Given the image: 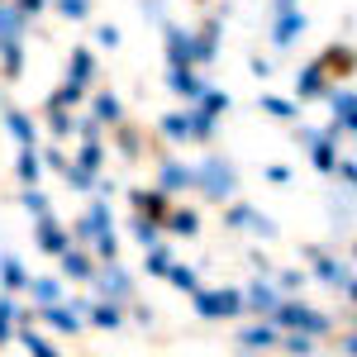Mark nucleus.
I'll return each mask as SVG.
<instances>
[{"label": "nucleus", "instance_id": "nucleus-1", "mask_svg": "<svg viewBox=\"0 0 357 357\" xmlns=\"http://www.w3.org/2000/svg\"><path fill=\"white\" fill-rule=\"evenodd\" d=\"M200 200H210V205H224V200H234L238 195V167L229 162L224 153H205L200 162H195V186H191Z\"/></svg>", "mask_w": 357, "mask_h": 357}, {"label": "nucleus", "instance_id": "nucleus-2", "mask_svg": "<svg viewBox=\"0 0 357 357\" xmlns=\"http://www.w3.org/2000/svg\"><path fill=\"white\" fill-rule=\"evenodd\" d=\"M301 257L310 262V276H319V281H324L329 291H338L348 305L357 301V276H353V262H348V257H338V252H329V248H319V243H305Z\"/></svg>", "mask_w": 357, "mask_h": 357}, {"label": "nucleus", "instance_id": "nucleus-3", "mask_svg": "<svg viewBox=\"0 0 357 357\" xmlns=\"http://www.w3.org/2000/svg\"><path fill=\"white\" fill-rule=\"evenodd\" d=\"M272 319L276 329H296V333H310V338H329L333 333V319L324 314V310H314V305H305L301 296H281V301L272 305Z\"/></svg>", "mask_w": 357, "mask_h": 357}, {"label": "nucleus", "instance_id": "nucleus-4", "mask_svg": "<svg viewBox=\"0 0 357 357\" xmlns=\"http://www.w3.org/2000/svg\"><path fill=\"white\" fill-rule=\"evenodd\" d=\"M324 100H329V110H333V119L324 124V134L338 138V143H353V134H357V91L348 82H343V86L333 82Z\"/></svg>", "mask_w": 357, "mask_h": 357}, {"label": "nucleus", "instance_id": "nucleus-5", "mask_svg": "<svg viewBox=\"0 0 357 357\" xmlns=\"http://www.w3.org/2000/svg\"><path fill=\"white\" fill-rule=\"evenodd\" d=\"M91 296H96V301L124 305L129 296H134V272H129L119 257H110V262H96V276H91Z\"/></svg>", "mask_w": 357, "mask_h": 357}, {"label": "nucleus", "instance_id": "nucleus-6", "mask_svg": "<svg viewBox=\"0 0 357 357\" xmlns=\"http://www.w3.org/2000/svg\"><path fill=\"white\" fill-rule=\"evenodd\" d=\"M191 305L200 319H238L243 314V291H234V286H195L191 291Z\"/></svg>", "mask_w": 357, "mask_h": 357}, {"label": "nucleus", "instance_id": "nucleus-7", "mask_svg": "<svg viewBox=\"0 0 357 357\" xmlns=\"http://www.w3.org/2000/svg\"><path fill=\"white\" fill-rule=\"evenodd\" d=\"M305 33H310V15H305L301 5H291V10H272V33H267V38H272L276 53H291Z\"/></svg>", "mask_w": 357, "mask_h": 357}, {"label": "nucleus", "instance_id": "nucleus-8", "mask_svg": "<svg viewBox=\"0 0 357 357\" xmlns=\"http://www.w3.org/2000/svg\"><path fill=\"white\" fill-rule=\"evenodd\" d=\"M296 138H301L305 153H310V167L329 176L333 162H338V138H329L324 129H310V124H296Z\"/></svg>", "mask_w": 357, "mask_h": 357}, {"label": "nucleus", "instance_id": "nucleus-9", "mask_svg": "<svg viewBox=\"0 0 357 357\" xmlns=\"http://www.w3.org/2000/svg\"><path fill=\"white\" fill-rule=\"evenodd\" d=\"M220 38H224V15L215 10L200 29H191V57H195V67H215V57H220Z\"/></svg>", "mask_w": 357, "mask_h": 357}, {"label": "nucleus", "instance_id": "nucleus-10", "mask_svg": "<svg viewBox=\"0 0 357 357\" xmlns=\"http://www.w3.org/2000/svg\"><path fill=\"white\" fill-rule=\"evenodd\" d=\"M100 229H114V210H110V195H100V200H91V210H86L82 220L67 224V234H72V243H91Z\"/></svg>", "mask_w": 357, "mask_h": 357}, {"label": "nucleus", "instance_id": "nucleus-11", "mask_svg": "<svg viewBox=\"0 0 357 357\" xmlns=\"http://www.w3.org/2000/svg\"><path fill=\"white\" fill-rule=\"evenodd\" d=\"M57 276H62V281H77V286H91V276H96L91 248L86 243H67L62 252H57Z\"/></svg>", "mask_w": 357, "mask_h": 357}, {"label": "nucleus", "instance_id": "nucleus-12", "mask_svg": "<svg viewBox=\"0 0 357 357\" xmlns=\"http://www.w3.org/2000/svg\"><path fill=\"white\" fill-rule=\"evenodd\" d=\"M153 186H162L167 195H181L195 186V162H181V158H172V153H158V181Z\"/></svg>", "mask_w": 357, "mask_h": 357}, {"label": "nucleus", "instance_id": "nucleus-13", "mask_svg": "<svg viewBox=\"0 0 357 357\" xmlns=\"http://www.w3.org/2000/svg\"><path fill=\"white\" fill-rule=\"evenodd\" d=\"M67 243H72V234H67L62 220H53V210H48V215H33V248H38L43 257H57Z\"/></svg>", "mask_w": 357, "mask_h": 357}, {"label": "nucleus", "instance_id": "nucleus-14", "mask_svg": "<svg viewBox=\"0 0 357 357\" xmlns=\"http://www.w3.org/2000/svg\"><path fill=\"white\" fill-rule=\"evenodd\" d=\"M276 338H281V329L272 319H252V324H243L234 333V348L238 353H276Z\"/></svg>", "mask_w": 357, "mask_h": 357}, {"label": "nucleus", "instance_id": "nucleus-15", "mask_svg": "<svg viewBox=\"0 0 357 357\" xmlns=\"http://www.w3.org/2000/svg\"><path fill=\"white\" fill-rule=\"evenodd\" d=\"M329 86H333V77L319 67V57H314V62H305L301 72H296V100H301V105L305 100H324Z\"/></svg>", "mask_w": 357, "mask_h": 357}, {"label": "nucleus", "instance_id": "nucleus-16", "mask_svg": "<svg viewBox=\"0 0 357 357\" xmlns=\"http://www.w3.org/2000/svg\"><path fill=\"white\" fill-rule=\"evenodd\" d=\"M33 310H38V319H43V324H48L53 333H67V338H77V333L86 329V319H82V314H77V310H72L67 301H53V305H33Z\"/></svg>", "mask_w": 357, "mask_h": 357}, {"label": "nucleus", "instance_id": "nucleus-17", "mask_svg": "<svg viewBox=\"0 0 357 357\" xmlns=\"http://www.w3.org/2000/svg\"><path fill=\"white\" fill-rule=\"evenodd\" d=\"M0 124H5V134L15 138V148H38V119L29 110L5 105V110H0Z\"/></svg>", "mask_w": 357, "mask_h": 357}, {"label": "nucleus", "instance_id": "nucleus-18", "mask_svg": "<svg viewBox=\"0 0 357 357\" xmlns=\"http://www.w3.org/2000/svg\"><path fill=\"white\" fill-rule=\"evenodd\" d=\"M276 301H281L276 281H272V276H257V281H252V286L243 291V314H252V319H267Z\"/></svg>", "mask_w": 357, "mask_h": 357}, {"label": "nucleus", "instance_id": "nucleus-19", "mask_svg": "<svg viewBox=\"0 0 357 357\" xmlns=\"http://www.w3.org/2000/svg\"><path fill=\"white\" fill-rule=\"evenodd\" d=\"M162 53H167V67H195V57H191V29H181V24H172V20H167V24H162Z\"/></svg>", "mask_w": 357, "mask_h": 357}, {"label": "nucleus", "instance_id": "nucleus-20", "mask_svg": "<svg viewBox=\"0 0 357 357\" xmlns=\"http://www.w3.org/2000/svg\"><path fill=\"white\" fill-rule=\"evenodd\" d=\"M319 67L329 72L333 82H353V72H357V53H353V43L343 38V43H329L324 53H319Z\"/></svg>", "mask_w": 357, "mask_h": 357}, {"label": "nucleus", "instance_id": "nucleus-21", "mask_svg": "<svg viewBox=\"0 0 357 357\" xmlns=\"http://www.w3.org/2000/svg\"><path fill=\"white\" fill-rule=\"evenodd\" d=\"M110 143H114V153H119L124 162H138L143 148H148V134H143L138 124H129V119H119V124L110 129Z\"/></svg>", "mask_w": 357, "mask_h": 357}, {"label": "nucleus", "instance_id": "nucleus-22", "mask_svg": "<svg viewBox=\"0 0 357 357\" xmlns=\"http://www.w3.org/2000/svg\"><path fill=\"white\" fill-rule=\"evenodd\" d=\"M86 329H100V333L124 329V305H114V301H96V296H91V305H86Z\"/></svg>", "mask_w": 357, "mask_h": 357}, {"label": "nucleus", "instance_id": "nucleus-23", "mask_svg": "<svg viewBox=\"0 0 357 357\" xmlns=\"http://www.w3.org/2000/svg\"><path fill=\"white\" fill-rule=\"evenodd\" d=\"M162 234H172V238H195L200 234V210L195 205H172L162 215Z\"/></svg>", "mask_w": 357, "mask_h": 357}, {"label": "nucleus", "instance_id": "nucleus-24", "mask_svg": "<svg viewBox=\"0 0 357 357\" xmlns=\"http://www.w3.org/2000/svg\"><path fill=\"white\" fill-rule=\"evenodd\" d=\"M167 86H172V96H181L186 105H191L195 96L205 91V77H200V67H167Z\"/></svg>", "mask_w": 357, "mask_h": 357}, {"label": "nucleus", "instance_id": "nucleus-25", "mask_svg": "<svg viewBox=\"0 0 357 357\" xmlns=\"http://www.w3.org/2000/svg\"><path fill=\"white\" fill-rule=\"evenodd\" d=\"M129 205H134L138 215H153V220H162L167 210H172V195L162 186H134L129 191Z\"/></svg>", "mask_w": 357, "mask_h": 357}, {"label": "nucleus", "instance_id": "nucleus-26", "mask_svg": "<svg viewBox=\"0 0 357 357\" xmlns=\"http://www.w3.org/2000/svg\"><path fill=\"white\" fill-rule=\"evenodd\" d=\"M33 20H29L24 10H15L10 0H0V43H24Z\"/></svg>", "mask_w": 357, "mask_h": 357}, {"label": "nucleus", "instance_id": "nucleus-27", "mask_svg": "<svg viewBox=\"0 0 357 357\" xmlns=\"http://www.w3.org/2000/svg\"><path fill=\"white\" fill-rule=\"evenodd\" d=\"M158 138L172 143V148H186V143H191V119H186V110L162 114V119H158Z\"/></svg>", "mask_w": 357, "mask_h": 357}, {"label": "nucleus", "instance_id": "nucleus-28", "mask_svg": "<svg viewBox=\"0 0 357 357\" xmlns=\"http://www.w3.org/2000/svg\"><path fill=\"white\" fill-rule=\"evenodd\" d=\"M86 100H91V114H96L105 129H114V124L124 119V100H119L114 91H96V96H86Z\"/></svg>", "mask_w": 357, "mask_h": 357}, {"label": "nucleus", "instance_id": "nucleus-29", "mask_svg": "<svg viewBox=\"0 0 357 357\" xmlns=\"http://www.w3.org/2000/svg\"><path fill=\"white\" fill-rule=\"evenodd\" d=\"M15 343H20L29 357H57V343H48V338L38 333V324H15Z\"/></svg>", "mask_w": 357, "mask_h": 357}, {"label": "nucleus", "instance_id": "nucleus-30", "mask_svg": "<svg viewBox=\"0 0 357 357\" xmlns=\"http://www.w3.org/2000/svg\"><path fill=\"white\" fill-rule=\"evenodd\" d=\"M220 210H224V229H229V234H248V224H252V215H257V205H248V200H238V195L224 200Z\"/></svg>", "mask_w": 357, "mask_h": 357}, {"label": "nucleus", "instance_id": "nucleus-31", "mask_svg": "<svg viewBox=\"0 0 357 357\" xmlns=\"http://www.w3.org/2000/svg\"><path fill=\"white\" fill-rule=\"evenodd\" d=\"M67 82H82V86H91L96 82V53L91 48H72V57H67Z\"/></svg>", "mask_w": 357, "mask_h": 357}, {"label": "nucleus", "instance_id": "nucleus-32", "mask_svg": "<svg viewBox=\"0 0 357 357\" xmlns=\"http://www.w3.org/2000/svg\"><path fill=\"white\" fill-rule=\"evenodd\" d=\"M24 281H29V267L15 257V252H0V291H24Z\"/></svg>", "mask_w": 357, "mask_h": 357}, {"label": "nucleus", "instance_id": "nucleus-33", "mask_svg": "<svg viewBox=\"0 0 357 357\" xmlns=\"http://www.w3.org/2000/svg\"><path fill=\"white\" fill-rule=\"evenodd\" d=\"M129 238H134L138 248L162 243V220H153V215H138V210H134V220H129Z\"/></svg>", "mask_w": 357, "mask_h": 357}, {"label": "nucleus", "instance_id": "nucleus-34", "mask_svg": "<svg viewBox=\"0 0 357 357\" xmlns=\"http://www.w3.org/2000/svg\"><path fill=\"white\" fill-rule=\"evenodd\" d=\"M191 105H195V110H205L210 119H224V114L234 110V96H229V91H215V86H205V91L195 96Z\"/></svg>", "mask_w": 357, "mask_h": 357}, {"label": "nucleus", "instance_id": "nucleus-35", "mask_svg": "<svg viewBox=\"0 0 357 357\" xmlns=\"http://www.w3.org/2000/svg\"><path fill=\"white\" fill-rule=\"evenodd\" d=\"M24 291L33 296V305H53V301H62V276H33L29 272Z\"/></svg>", "mask_w": 357, "mask_h": 357}, {"label": "nucleus", "instance_id": "nucleus-36", "mask_svg": "<svg viewBox=\"0 0 357 357\" xmlns=\"http://www.w3.org/2000/svg\"><path fill=\"white\" fill-rule=\"evenodd\" d=\"M24 77V43H0V82Z\"/></svg>", "mask_w": 357, "mask_h": 357}, {"label": "nucleus", "instance_id": "nucleus-37", "mask_svg": "<svg viewBox=\"0 0 357 357\" xmlns=\"http://www.w3.org/2000/svg\"><path fill=\"white\" fill-rule=\"evenodd\" d=\"M257 110L272 114V119H281V124H296V119H301V100H286V96H262V100H257Z\"/></svg>", "mask_w": 357, "mask_h": 357}, {"label": "nucleus", "instance_id": "nucleus-38", "mask_svg": "<svg viewBox=\"0 0 357 357\" xmlns=\"http://www.w3.org/2000/svg\"><path fill=\"white\" fill-rule=\"evenodd\" d=\"M15 181H20V186H38V181H43V162H38L33 148H20V158H15Z\"/></svg>", "mask_w": 357, "mask_h": 357}, {"label": "nucleus", "instance_id": "nucleus-39", "mask_svg": "<svg viewBox=\"0 0 357 357\" xmlns=\"http://www.w3.org/2000/svg\"><path fill=\"white\" fill-rule=\"evenodd\" d=\"M43 129L53 134V143L72 138V110H62V105H43Z\"/></svg>", "mask_w": 357, "mask_h": 357}, {"label": "nucleus", "instance_id": "nucleus-40", "mask_svg": "<svg viewBox=\"0 0 357 357\" xmlns=\"http://www.w3.org/2000/svg\"><path fill=\"white\" fill-rule=\"evenodd\" d=\"M72 162H82L86 172H105V138H82V148H77Z\"/></svg>", "mask_w": 357, "mask_h": 357}, {"label": "nucleus", "instance_id": "nucleus-41", "mask_svg": "<svg viewBox=\"0 0 357 357\" xmlns=\"http://www.w3.org/2000/svg\"><path fill=\"white\" fill-rule=\"evenodd\" d=\"M43 105H62V110H82V105H86V86H82V82H62V86L53 91V96L43 100Z\"/></svg>", "mask_w": 357, "mask_h": 357}, {"label": "nucleus", "instance_id": "nucleus-42", "mask_svg": "<svg viewBox=\"0 0 357 357\" xmlns=\"http://www.w3.org/2000/svg\"><path fill=\"white\" fill-rule=\"evenodd\" d=\"M276 348H281V353H291V357H310L314 348H319V338H310V333H296V329H281Z\"/></svg>", "mask_w": 357, "mask_h": 357}, {"label": "nucleus", "instance_id": "nucleus-43", "mask_svg": "<svg viewBox=\"0 0 357 357\" xmlns=\"http://www.w3.org/2000/svg\"><path fill=\"white\" fill-rule=\"evenodd\" d=\"M167 267H172V248H167V243L143 248V272H148V276H158V281H162Z\"/></svg>", "mask_w": 357, "mask_h": 357}, {"label": "nucleus", "instance_id": "nucleus-44", "mask_svg": "<svg viewBox=\"0 0 357 357\" xmlns=\"http://www.w3.org/2000/svg\"><path fill=\"white\" fill-rule=\"evenodd\" d=\"M15 291H0V348L15 343Z\"/></svg>", "mask_w": 357, "mask_h": 357}, {"label": "nucleus", "instance_id": "nucleus-45", "mask_svg": "<svg viewBox=\"0 0 357 357\" xmlns=\"http://www.w3.org/2000/svg\"><path fill=\"white\" fill-rule=\"evenodd\" d=\"M272 281H276L281 296H301L305 281H310V272H305V267H281V272H272Z\"/></svg>", "mask_w": 357, "mask_h": 357}, {"label": "nucleus", "instance_id": "nucleus-46", "mask_svg": "<svg viewBox=\"0 0 357 357\" xmlns=\"http://www.w3.org/2000/svg\"><path fill=\"white\" fill-rule=\"evenodd\" d=\"M57 176H62L72 191H96V176H100V172H86L82 162H72V158H67V167H62Z\"/></svg>", "mask_w": 357, "mask_h": 357}, {"label": "nucleus", "instance_id": "nucleus-47", "mask_svg": "<svg viewBox=\"0 0 357 357\" xmlns=\"http://www.w3.org/2000/svg\"><path fill=\"white\" fill-rule=\"evenodd\" d=\"M186 119H191V143H215V124L220 119H210V114L195 110V105H186Z\"/></svg>", "mask_w": 357, "mask_h": 357}, {"label": "nucleus", "instance_id": "nucleus-48", "mask_svg": "<svg viewBox=\"0 0 357 357\" xmlns=\"http://www.w3.org/2000/svg\"><path fill=\"white\" fill-rule=\"evenodd\" d=\"M162 281H172L176 291H186V296H191L195 286H200V272H195V267H186V262H172V267H167V276H162Z\"/></svg>", "mask_w": 357, "mask_h": 357}, {"label": "nucleus", "instance_id": "nucleus-49", "mask_svg": "<svg viewBox=\"0 0 357 357\" xmlns=\"http://www.w3.org/2000/svg\"><path fill=\"white\" fill-rule=\"evenodd\" d=\"M48 5H53L62 20H72V24H86V20H91V10H96L91 0H48Z\"/></svg>", "mask_w": 357, "mask_h": 357}, {"label": "nucleus", "instance_id": "nucleus-50", "mask_svg": "<svg viewBox=\"0 0 357 357\" xmlns=\"http://www.w3.org/2000/svg\"><path fill=\"white\" fill-rule=\"evenodd\" d=\"M20 205H24L29 215H48V210H53V200L38 191V186H20Z\"/></svg>", "mask_w": 357, "mask_h": 357}, {"label": "nucleus", "instance_id": "nucleus-51", "mask_svg": "<svg viewBox=\"0 0 357 357\" xmlns=\"http://www.w3.org/2000/svg\"><path fill=\"white\" fill-rule=\"evenodd\" d=\"M72 134L77 138H105V124L96 114H72Z\"/></svg>", "mask_w": 357, "mask_h": 357}, {"label": "nucleus", "instance_id": "nucleus-52", "mask_svg": "<svg viewBox=\"0 0 357 357\" xmlns=\"http://www.w3.org/2000/svg\"><path fill=\"white\" fill-rule=\"evenodd\" d=\"M329 176H333V181H343V191H353V186H357V162L338 153V162H333V172H329Z\"/></svg>", "mask_w": 357, "mask_h": 357}, {"label": "nucleus", "instance_id": "nucleus-53", "mask_svg": "<svg viewBox=\"0 0 357 357\" xmlns=\"http://www.w3.org/2000/svg\"><path fill=\"white\" fill-rule=\"evenodd\" d=\"M138 10H143V20H148V24H158V29L172 20V15H167V0H138Z\"/></svg>", "mask_w": 357, "mask_h": 357}, {"label": "nucleus", "instance_id": "nucleus-54", "mask_svg": "<svg viewBox=\"0 0 357 357\" xmlns=\"http://www.w3.org/2000/svg\"><path fill=\"white\" fill-rule=\"evenodd\" d=\"M248 234H257L262 243H272V238H276V220H272V215H262V210H257V215H252V224H248Z\"/></svg>", "mask_w": 357, "mask_h": 357}, {"label": "nucleus", "instance_id": "nucleus-55", "mask_svg": "<svg viewBox=\"0 0 357 357\" xmlns=\"http://www.w3.org/2000/svg\"><path fill=\"white\" fill-rule=\"evenodd\" d=\"M38 162H43V172H62V167H67V153H62V148H38Z\"/></svg>", "mask_w": 357, "mask_h": 357}, {"label": "nucleus", "instance_id": "nucleus-56", "mask_svg": "<svg viewBox=\"0 0 357 357\" xmlns=\"http://www.w3.org/2000/svg\"><path fill=\"white\" fill-rule=\"evenodd\" d=\"M248 267H252L257 276H272V272H276V267H272V257H267L262 248H252V252H248Z\"/></svg>", "mask_w": 357, "mask_h": 357}, {"label": "nucleus", "instance_id": "nucleus-57", "mask_svg": "<svg viewBox=\"0 0 357 357\" xmlns=\"http://www.w3.org/2000/svg\"><path fill=\"white\" fill-rule=\"evenodd\" d=\"M119 38H124V33H119L114 24H100V29H96V43H100V48H110V53L119 48Z\"/></svg>", "mask_w": 357, "mask_h": 357}, {"label": "nucleus", "instance_id": "nucleus-58", "mask_svg": "<svg viewBox=\"0 0 357 357\" xmlns=\"http://www.w3.org/2000/svg\"><path fill=\"white\" fill-rule=\"evenodd\" d=\"M10 5H15V10H24L29 20H38V15L48 10V0H10Z\"/></svg>", "mask_w": 357, "mask_h": 357}, {"label": "nucleus", "instance_id": "nucleus-59", "mask_svg": "<svg viewBox=\"0 0 357 357\" xmlns=\"http://www.w3.org/2000/svg\"><path fill=\"white\" fill-rule=\"evenodd\" d=\"M267 181H272V186H286V181H291V167L272 162V167H267Z\"/></svg>", "mask_w": 357, "mask_h": 357}, {"label": "nucleus", "instance_id": "nucleus-60", "mask_svg": "<svg viewBox=\"0 0 357 357\" xmlns=\"http://www.w3.org/2000/svg\"><path fill=\"white\" fill-rule=\"evenodd\" d=\"M338 353H343V357H353V353H357V333H353V329L338 333Z\"/></svg>", "mask_w": 357, "mask_h": 357}, {"label": "nucleus", "instance_id": "nucleus-61", "mask_svg": "<svg viewBox=\"0 0 357 357\" xmlns=\"http://www.w3.org/2000/svg\"><path fill=\"white\" fill-rule=\"evenodd\" d=\"M248 67H252V77H262V82H267V77H272V62H267V57H252V62H248Z\"/></svg>", "mask_w": 357, "mask_h": 357}, {"label": "nucleus", "instance_id": "nucleus-62", "mask_svg": "<svg viewBox=\"0 0 357 357\" xmlns=\"http://www.w3.org/2000/svg\"><path fill=\"white\" fill-rule=\"evenodd\" d=\"M291 5H301V0H272V10H291Z\"/></svg>", "mask_w": 357, "mask_h": 357}, {"label": "nucleus", "instance_id": "nucleus-63", "mask_svg": "<svg viewBox=\"0 0 357 357\" xmlns=\"http://www.w3.org/2000/svg\"><path fill=\"white\" fill-rule=\"evenodd\" d=\"M5 105H10V100H5V91H0V110H5Z\"/></svg>", "mask_w": 357, "mask_h": 357}, {"label": "nucleus", "instance_id": "nucleus-64", "mask_svg": "<svg viewBox=\"0 0 357 357\" xmlns=\"http://www.w3.org/2000/svg\"><path fill=\"white\" fill-rule=\"evenodd\" d=\"M195 5H210V0H195Z\"/></svg>", "mask_w": 357, "mask_h": 357}]
</instances>
